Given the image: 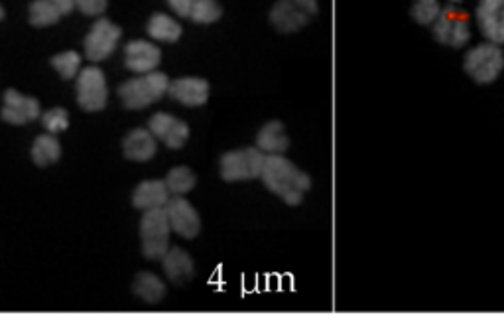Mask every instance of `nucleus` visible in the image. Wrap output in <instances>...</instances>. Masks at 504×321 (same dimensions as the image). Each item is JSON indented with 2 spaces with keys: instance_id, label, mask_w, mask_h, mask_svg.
Here are the masks:
<instances>
[{
  "instance_id": "f257e3e1",
  "label": "nucleus",
  "mask_w": 504,
  "mask_h": 321,
  "mask_svg": "<svg viewBox=\"0 0 504 321\" xmlns=\"http://www.w3.org/2000/svg\"><path fill=\"white\" fill-rule=\"evenodd\" d=\"M261 180L274 195H278L286 205H300L304 195L311 190L309 175L301 172L296 164L284 158V154L266 156L262 164Z\"/></svg>"
},
{
  "instance_id": "f03ea898",
  "label": "nucleus",
  "mask_w": 504,
  "mask_h": 321,
  "mask_svg": "<svg viewBox=\"0 0 504 321\" xmlns=\"http://www.w3.org/2000/svg\"><path fill=\"white\" fill-rule=\"evenodd\" d=\"M167 90H170V77L156 70L122 83L119 87V95L127 109L142 110L160 101L164 95H167Z\"/></svg>"
},
{
  "instance_id": "7ed1b4c3",
  "label": "nucleus",
  "mask_w": 504,
  "mask_h": 321,
  "mask_svg": "<svg viewBox=\"0 0 504 321\" xmlns=\"http://www.w3.org/2000/svg\"><path fill=\"white\" fill-rule=\"evenodd\" d=\"M463 68L475 83L489 85L497 81L504 70V52L492 42L477 43L475 48L465 53Z\"/></svg>"
},
{
  "instance_id": "20e7f679",
  "label": "nucleus",
  "mask_w": 504,
  "mask_h": 321,
  "mask_svg": "<svg viewBox=\"0 0 504 321\" xmlns=\"http://www.w3.org/2000/svg\"><path fill=\"white\" fill-rule=\"evenodd\" d=\"M170 235H172V227H170V221H167L164 207L144 212L140 221L144 257L150 260H162L167 249H170Z\"/></svg>"
},
{
  "instance_id": "39448f33",
  "label": "nucleus",
  "mask_w": 504,
  "mask_h": 321,
  "mask_svg": "<svg viewBox=\"0 0 504 321\" xmlns=\"http://www.w3.org/2000/svg\"><path fill=\"white\" fill-rule=\"evenodd\" d=\"M264 158V154L256 146L223 154L219 162L221 178L225 182H249L261 178Z\"/></svg>"
},
{
  "instance_id": "423d86ee",
  "label": "nucleus",
  "mask_w": 504,
  "mask_h": 321,
  "mask_svg": "<svg viewBox=\"0 0 504 321\" xmlns=\"http://www.w3.org/2000/svg\"><path fill=\"white\" fill-rule=\"evenodd\" d=\"M433 38L447 48H463L471 40V22L465 10L452 5L442 8L438 20L433 22Z\"/></svg>"
},
{
  "instance_id": "0eeeda50",
  "label": "nucleus",
  "mask_w": 504,
  "mask_h": 321,
  "mask_svg": "<svg viewBox=\"0 0 504 321\" xmlns=\"http://www.w3.org/2000/svg\"><path fill=\"white\" fill-rule=\"evenodd\" d=\"M318 13V0H278L271 10V22L282 34H294V32L306 28L308 22Z\"/></svg>"
},
{
  "instance_id": "6e6552de",
  "label": "nucleus",
  "mask_w": 504,
  "mask_h": 321,
  "mask_svg": "<svg viewBox=\"0 0 504 321\" xmlns=\"http://www.w3.org/2000/svg\"><path fill=\"white\" fill-rule=\"evenodd\" d=\"M77 103L87 113H99L109 103V87L103 70L89 65L77 75Z\"/></svg>"
},
{
  "instance_id": "1a4fd4ad",
  "label": "nucleus",
  "mask_w": 504,
  "mask_h": 321,
  "mask_svg": "<svg viewBox=\"0 0 504 321\" xmlns=\"http://www.w3.org/2000/svg\"><path fill=\"white\" fill-rule=\"evenodd\" d=\"M122 30L109 18H99L85 36V55L91 63L105 61L119 46Z\"/></svg>"
},
{
  "instance_id": "9d476101",
  "label": "nucleus",
  "mask_w": 504,
  "mask_h": 321,
  "mask_svg": "<svg viewBox=\"0 0 504 321\" xmlns=\"http://www.w3.org/2000/svg\"><path fill=\"white\" fill-rule=\"evenodd\" d=\"M166 215L176 235L184 239H195L201 231V217L197 209L184 195H174L166 203Z\"/></svg>"
},
{
  "instance_id": "9b49d317",
  "label": "nucleus",
  "mask_w": 504,
  "mask_h": 321,
  "mask_svg": "<svg viewBox=\"0 0 504 321\" xmlns=\"http://www.w3.org/2000/svg\"><path fill=\"white\" fill-rule=\"evenodd\" d=\"M40 117H42V107L38 99L22 95L14 90H8L5 93V105H3L5 123L14 127H24Z\"/></svg>"
},
{
  "instance_id": "f8f14e48",
  "label": "nucleus",
  "mask_w": 504,
  "mask_h": 321,
  "mask_svg": "<svg viewBox=\"0 0 504 321\" xmlns=\"http://www.w3.org/2000/svg\"><path fill=\"white\" fill-rule=\"evenodd\" d=\"M148 130L156 137V140L164 142L167 148L177 150L182 148L189 138V127L182 118H177L170 113H156L152 115Z\"/></svg>"
},
{
  "instance_id": "ddd939ff",
  "label": "nucleus",
  "mask_w": 504,
  "mask_h": 321,
  "mask_svg": "<svg viewBox=\"0 0 504 321\" xmlns=\"http://www.w3.org/2000/svg\"><path fill=\"white\" fill-rule=\"evenodd\" d=\"M477 24L487 42L504 43V0H480L477 6Z\"/></svg>"
},
{
  "instance_id": "4468645a",
  "label": "nucleus",
  "mask_w": 504,
  "mask_h": 321,
  "mask_svg": "<svg viewBox=\"0 0 504 321\" xmlns=\"http://www.w3.org/2000/svg\"><path fill=\"white\" fill-rule=\"evenodd\" d=\"M125 60H127V68L130 71L144 75L158 70V65L162 61V52L152 42L132 40L127 46Z\"/></svg>"
},
{
  "instance_id": "2eb2a0df",
  "label": "nucleus",
  "mask_w": 504,
  "mask_h": 321,
  "mask_svg": "<svg viewBox=\"0 0 504 321\" xmlns=\"http://www.w3.org/2000/svg\"><path fill=\"white\" fill-rule=\"evenodd\" d=\"M167 95L184 107H201L209 99V83L201 77H179V80L170 81Z\"/></svg>"
},
{
  "instance_id": "dca6fc26",
  "label": "nucleus",
  "mask_w": 504,
  "mask_h": 321,
  "mask_svg": "<svg viewBox=\"0 0 504 321\" xmlns=\"http://www.w3.org/2000/svg\"><path fill=\"white\" fill-rule=\"evenodd\" d=\"M162 267H164L167 280H170L172 284H177V286L187 284L195 274L194 259L179 247L167 249V252L162 257Z\"/></svg>"
},
{
  "instance_id": "f3484780",
  "label": "nucleus",
  "mask_w": 504,
  "mask_h": 321,
  "mask_svg": "<svg viewBox=\"0 0 504 321\" xmlns=\"http://www.w3.org/2000/svg\"><path fill=\"white\" fill-rule=\"evenodd\" d=\"M170 190L164 180H147L142 182L132 194V205L140 209V212H150V209L166 207L170 202Z\"/></svg>"
},
{
  "instance_id": "a211bd4d",
  "label": "nucleus",
  "mask_w": 504,
  "mask_h": 321,
  "mask_svg": "<svg viewBox=\"0 0 504 321\" xmlns=\"http://www.w3.org/2000/svg\"><path fill=\"white\" fill-rule=\"evenodd\" d=\"M122 150L132 162H148L158 152V140L148 128H134L122 142Z\"/></svg>"
},
{
  "instance_id": "6ab92c4d",
  "label": "nucleus",
  "mask_w": 504,
  "mask_h": 321,
  "mask_svg": "<svg viewBox=\"0 0 504 321\" xmlns=\"http://www.w3.org/2000/svg\"><path fill=\"white\" fill-rule=\"evenodd\" d=\"M256 148H259L264 156H274V154H284L290 148V138L286 135L284 125L280 120H271L266 123L256 137Z\"/></svg>"
},
{
  "instance_id": "aec40b11",
  "label": "nucleus",
  "mask_w": 504,
  "mask_h": 321,
  "mask_svg": "<svg viewBox=\"0 0 504 321\" xmlns=\"http://www.w3.org/2000/svg\"><path fill=\"white\" fill-rule=\"evenodd\" d=\"M148 36L156 42H164V43H174L179 38H182V24L174 18L167 16L164 13H156L150 20H148Z\"/></svg>"
},
{
  "instance_id": "412c9836",
  "label": "nucleus",
  "mask_w": 504,
  "mask_h": 321,
  "mask_svg": "<svg viewBox=\"0 0 504 321\" xmlns=\"http://www.w3.org/2000/svg\"><path fill=\"white\" fill-rule=\"evenodd\" d=\"M62 156V144L55 135H40L36 140H33L32 146V160L40 168H46L50 164H55Z\"/></svg>"
},
{
  "instance_id": "4be33fe9",
  "label": "nucleus",
  "mask_w": 504,
  "mask_h": 321,
  "mask_svg": "<svg viewBox=\"0 0 504 321\" xmlns=\"http://www.w3.org/2000/svg\"><path fill=\"white\" fill-rule=\"evenodd\" d=\"M134 294L142 297L144 302L156 304L164 300L166 284L162 282L160 276H156L154 272H140L137 280H134Z\"/></svg>"
},
{
  "instance_id": "5701e85b",
  "label": "nucleus",
  "mask_w": 504,
  "mask_h": 321,
  "mask_svg": "<svg viewBox=\"0 0 504 321\" xmlns=\"http://www.w3.org/2000/svg\"><path fill=\"white\" fill-rule=\"evenodd\" d=\"M164 182L172 195H187L195 187L197 178L192 170L185 168V165H177V168L170 170Z\"/></svg>"
},
{
  "instance_id": "b1692460",
  "label": "nucleus",
  "mask_w": 504,
  "mask_h": 321,
  "mask_svg": "<svg viewBox=\"0 0 504 321\" xmlns=\"http://www.w3.org/2000/svg\"><path fill=\"white\" fill-rule=\"evenodd\" d=\"M62 13L55 8L50 0H33L30 6V22L36 28L53 26L55 22H60Z\"/></svg>"
},
{
  "instance_id": "393cba45",
  "label": "nucleus",
  "mask_w": 504,
  "mask_h": 321,
  "mask_svg": "<svg viewBox=\"0 0 504 321\" xmlns=\"http://www.w3.org/2000/svg\"><path fill=\"white\" fill-rule=\"evenodd\" d=\"M52 65L63 80H75L81 71V55L75 50H67L52 58Z\"/></svg>"
},
{
  "instance_id": "a878e982",
  "label": "nucleus",
  "mask_w": 504,
  "mask_h": 321,
  "mask_svg": "<svg viewBox=\"0 0 504 321\" xmlns=\"http://www.w3.org/2000/svg\"><path fill=\"white\" fill-rule=\"evenodd\" d=\"M440 13H442L440 0H416L410 10L412 20L418 22L422 26H432L433 22L438 20Z\"/></svg>"
},
{
  "instance_id": "bb28decb",
  "label": "nucleus",
  "mask_w": 504,
  "mask_h": 321,
  "mask_svg": "<svg viewBox=\"0 0 504 321\" xmlns=\"http://www.w3.org/2000/svg\"><path fill=\"white\" fill-rule=\"evenodd\" d=\"M223 14V8L217 3V0H195V5L189 13V18H192L195 24H213L217 22Z\"/></svg>"
},
{
  "instance_id": "cd10ccee",
  "label": "nucleus",
  "mask_w": 504,
  "mask_h": 321,
  "mask_svg": "<svg viewBox=\"0 0 504 321\" xmlns=\"http://www.w3.org/2000/svg\"><path fill=\"white\" fill-rule=\"evenodd\" d=\"M42 125L50 135H60V132L67 130V127H70V115H67L65 109L60 107L50 109L42 115Z\"/></svg>"
},
{
  "instance_id": "c85d7f7f",
  "label": "nucleus",
  "mask_w": 504,
  "mask_h": 321,
  "mask_svg": "<svg viewBox=\"0 0 504 321\" xmlns=\"http://www.w3.org/2000/svg\"><path fill=\"white\" fill-rule=\"evenodd\" d=\"M109 0H75V8L85 16H100L107 10Z\"/></svg>"
},
{
  "instance_id": "c756f323",
  "label": "nucleus",
  "mask_w": 504,
  "mask_h": 321,
  "mask_svg": "<svg viewBox=\"0 0 504 321\" xmlns=\"http://www.w3.org/2000/svg\"><path fill=\"white\" fill-rule=\"evenodd\" d=\"M194 5H195V0H167V6L174 10V14L182 16V18H189V13H192Z\"/></svg>"
},
{
  "instance_id": "7c9ffc66",
  "label": "nucleus",
  "mask_w": 504,
  "mask_h": 321,
  "mask_svg": "<svg viewBox=\"0 0 504 321\" xmlns=\"http://www.w3.org/2000/svg\"><path fill=\"white\" fill-rule=\"evenodd\" d=\"M50 3L60 10L62 16L70 14V13H73V10H75V0H50Z\"/></svg>"
},
{
  "instance_id": "2f4dec72",
  "label": "nucleus",
  "mask_w": 504,
  "mask_h": 321,
  "mask_svg": "<svg viewBox=\"0 0 504 321\" xmlns=\"http://www.w3.org/2000/svg\"><path fill=\"white\" fill-rule=\"evenodd\" d=\"M3 18H5V8L0 6V20H3Z\"/></svg>"
},
{
  "instance_id": "473e14b6",
  "label": "nucleus",
  "mask_w": 504,
  "mask_h": 321,
  "mask_svg": "<svg viewBox=\"0 0 504 321\" xmlns=\"http://www.w3.org/2000/svg\"><path fill=\"white\" fill-rule=\"evenodd\" d=\"M450 3H452V5H459V3H461V0H450Z\"/></svg>"
}]
</instances>
